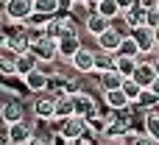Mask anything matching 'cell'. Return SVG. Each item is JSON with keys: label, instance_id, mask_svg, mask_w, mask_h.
Listing matches in <instances>:
<instances>
[{"label": "cell", "instance_id": "cell-1", "mask_svg": "<svg viewBox=\"0 0 159 145\" xmlns=\"http://www.w3.org/2000/svg\"><path fill=\"white\" fill-rule=\"evenodd\" d=\"M28 53L36 59V61H42V64H50V61H56L59 59V42L53 39V36H39V39H34L31 42V48H28Z\"/></svg>", "mask_w": 159, "mask_h": 145}, {"label": "cell", "instance_id": "cell-2", "mask_svg": "<svg viewBox=\"0 0 159 145\" xmlns=\"http://www.w3.org/2000/svg\"><path fill=\"white\" fill-rule=\"evenodd\" d=\"M3 8H6V20H8V22L25 25V22L34 17V0H6Z\"/></svg>", "mask_w": 159, "mask_h": 145}, {"label": "cell", "instance_id": "cell-3", "mask_svg": "<svg viewBox=\"0 0 159 145\" xmlns=\"http://www.w3.org/2000/svg\"><path fill=\"white\" fill-rule=\"evenodd\" d=\"M34 134H36L34 123L31 120H20V123L8 126V145H28L34 140Z\"/></svg>", "mask_w": 159, "mask_h": 145}, {"label": "cell", "instance_id": "cell-4", "mask_svg": "<svg viewBox=\"0 0 159 145\" xmlns=\"http://www.w3.org/2000/svg\"><path fill=\"white\" fill-rule=\"evenodd\" d=\"M64 140H70V143H78V140H84L87 134H89V129H87V120L84 117H67L64 123H61V131H59Z\"/></svg>", "mask_w": 159, "mask_h": 145}, {"label": "cell", "instance_id": "cell-5", "mask_svg": "<svg viewBox=\"0 0 159 145\" xmlns=\"http://www.w3.org/2000/svg\"><path fill=\"white\" fill-rule=\"evenodd\" d=\"M123 39H126V36H123L120 31H115L112 25H109V31H103L101 36H95V42H98V50H103V53H112V56L120 50Z\"/></svg>", "mask_w": 159, "mask_h": 145}, {"label": "cell", "instance_id": "cell-6", "mask_svg": "<svg viewBox=\"0 0 159 145\" xmlns=\"http://www.w3.org/2000/svg\"><path fill=\"white\" fill-rule=\"evenodd\" d=\"M70 64H73L75 73H81V75H92V73H95V50L81 48V50L70 59Z\"/></svg>", "mask_w": 159, "mask_h": 145}, {"label": "cell", "instance_id": "cell-7", "mask_svg": "<svg viewBox=\"0 0 159 145\" xmlns=\"http://www.w3.org/2000/svg\"><path fill=\"white\" fill-rule=\"evenodd\" d=\"M73 103H75V117H84L89 120L92 115H98V103L89 92H75L73 95Z\"/></svg>", "mask_w": 159, "mask_h": 145}, {"label": "cell", "instance_id": "cell-8", "mask_svg": "<svg viewBox=\"0 0 159 145\" xmlns=\"http://www.w3.org/2000/svg\"><path fill=\"white\" fill-rule=\"evenodd\" d=\"M131 39L137 42L140 53H151V50H157V36H154V31H151L148 25L134 28V31H131Z\"/></svg>", "mask_w": 159, "mask_h": 145}, {"label": "cell", "instance_id": "cell-9", "mask_svg": "<svg viewBox=\"0 0 159 145\" xmlns=\"http://www.w3.org/2000/svg\"><path fill=\"white\" fill-rule=\"evenodd\" d=\"M0 117H3L6 126H14V123L25 120V109H22L20 101H6V103L0 106Z\"/></svg>", "mask_w": 159, "mask_h": 145}, {"label": "cell", "instance_id": "cell-10", "mask_svg": "<svg viewBox=\"0 0 159 145\" xmlns=\"http://www.w3.org/2000/svg\"><path fill=\"white\" fill-rule=\"evenodd\" d=\"M131 81H134V84H137L140 89H151V87H154V81H157L154 64H137V70H134Z\"/></svg>", "mask_w": 159, "mask_h": 145}, {"label": "cell", "instance_id": "cell-11", "mask_svg": "<svg viewBox=\"0 0 159 145\" xmlns=\"http://www.w3.org/2000/svg\"><path fill=\"white\" fill-rule=\"evenodd\" d=\"M34 115H36L39 120H53V117H56V98H53V95L36 98V101H34Z\"/></svg>", "mask_w": 159, "mask_h": 145}, {"label": "cell", "instance_id": "cell-12", "mask_svg": "<svg viewBox=\"0 0 159 145\" xmlns=\"http://www.w3.org/2000/svg\"><path fill=\"white\" fill-rule=\"evenodd\" d=\"M22 81H25V87H28L31 92H45V89H48V84H50V75H48L42 67H36V70H34V73H28Z\"/></svg>", "mask_w": 159, "mask_h": 145}, {"label": "cell", "instance_id": "cell-13", "mask_svg": "<svg viewBox=\"0 0 159 145\" xmlns=\"http://www.w3.org/2000/svg\"><path fill=\"white\" fill-rule=\"evenodd\" d=\"M92 75H98V84H101V89L103 92H112V89H123V75L117 73V70H106V73H92Z\"/></svg>", "mask_w": 159, "mask_h": 145}, {"label": "cell", "instance_id": "cell-14", "mask_svg": "<svg viewBox=\"0 0 159 145\" xmlns=\"http://www.w3.org/2000/svg\"><path fill=\"white\" fill-rule=\"evenodd\" d=\"M143 134H148L159 145V106L151 112H143Z\"/></svg>", "mask_w": 159, "mask_h": 145}, {"label": "cell", "instance_id": "cell-15", "mask_svg": "<svg viewBox=\"0 0 159 145\" xmlns=\"http://www.w3.org/2000/svg\"><path fill=\"white\" fill-rule=\"evenodd\" d=\"M84 45H81V36H64V39H59V59H73L78 50H81Z\"/></svg>", "mask_w": 159, "mask_h": 145}, {"label": "cell", "instance_id": "cell-16", "mask_svg": "<svg viewBox=\"0 0 159 145\" xmlns=\"http://www.w3.org/2000/svg\"><path fill=\"white\" fill-rule=\"evenodd\" d=\"M103 103H106L112 112H123V109H129V106H131L123 89H112V92H103Z\"/></svg>", "mask_w": 159, "mask_h": 145}, {"label": "cell", "instance_id": "cell-17", "mask_svg": "<svg viewBox=\"0 0 159 145\" xmlns=\"http://www.w3.org/2000/svg\"><path fill=\"white\" fill-rule=\"evenodd\" d=\"M109 25H112V22H109V20H103L101 14H95V11H92V14L84 20V28H87L92 36H101L103 31H109Z\"/></svg>", "mask_w": 159, "mask_h": 145}, {"label": "cell", "instance_id": "cell-18", "mask_svg": "<svg viewBox=\"0 0 159 145\" xmlns=\"http://www.w3.org/2000/svg\"><path fill=\"white\" fill-rule=\"evenodd\" d=\"M39 67V61L31 56V53H22V56H17V64H14V75H20V78H25L28 73H34Z\"/></svg>", "mask_w": 159, "mask_h": 145}, {"label": "cell", "instance_id": "cell-19", "mask_svg": "<svg viewBox=\"0 0 159 145\" xmlns=\"http://www.w3.org/2000/svg\"><path fill=\"white\" fill-rule=\"evenodd\" d=\"M56 117H59V120L75 117V103H73V95H61V98H56Z\"/></svg>", "mask_w": 159, "mask_h": 145}, {"label": "cell", "instance_id": "cell-20", "mask_svg": "<svg viewBox=\"0 0 159 145\" xmlns=\"http://www.w3.org/2000/svg\"><path fill=\"white\" fill-rule=\"evenodd\" d=\"M137 64H140L137 59H129V56H115V70H117V73H120V75H123L126 81H129L131 75H134Z\"/></svg>", "mask_w": 159, "mask_h": 145}, {"label": "cell", "instance_id": "cell-21", "mask_svg": "<svg viewBox=\"0 0 159 145\" xmlns=\"http://www.w3.org/2000/svg\"><path fill=\"white\" fill-rule=\"evenodd\" d=\"M95 14H101L103 20L115 22V20L120 17V8H117V3H115V0H101V3L95 6Z\"/></svg>", "mask_w": 159, "mask_h": 145}, {"label": "cell", "instance_id": "cell-22", "mask_svg": "<svg viewBox=\"0 0 159 145\" xmlns=\"http://www.w3.org/2000/svg\"><path fill=\"white\" fill-rule=\"evenodd\" d=\"M59 11V0H34V14L36 17H56Z\"/></svg>", "mask_w": 159, "mask_h": 145}, {"label": "cell", "instance_id": "cell-23", "mask_svg": "<svg viewBox=\"0 0 159 145\" xmlns=\"http://www.w3.org/2000/svg\"><path fill=\"white\" fill-rule=\"evenodd\" d=\"M123 20H126V25L134 31V28H140V25H145V11L140 8V6H134V8H129V11H123L120 14Z\"/></svg>", "mask_w": 159, "mask_h": 145}, {"label": "cell", "instance_id": "cell-24", "mask_svg": "<svg viewBox=\"0 0 159 145\" xmlns=\"http://www.w3.org/2000/svg\"><path fill=\"white\" fill-rule=\"evenodd\" d=\"M14 64H17V53H11L6 45H0V73L14 75Z\"/></svg>", "mask_w": 159, "mask_h": 145}, {"label": "cell", "instance_id": "cell-25", "mask_svg": "<svg viewBox=\"0 0 159 145\" xmlns=\"http://www.w3.org/2000/svg\"><path fill=\"white\" fill-rule=\"evenodd\" d=\"M134 106H137L140 112H151V109H157V106H159V98L154 95V92H151V89H143Z\"/></svg>", "mask_w": 159, "mask_h": 145}, {"label": "cell", "instance_id": "cell-26", "mask_svg": "<svg viewBox=\"0 0 159 145\" xmlns=\"http://www.w3.org/2000/svg\"><path fill=\"white\" fill-rule=\"evenodd\" d=\"M106 70H115V56L95 50V73H106Z\"/></svg>", "mask_w": 159, "mask_h": 145}, {"label": "cell", "instance_id": "cell-27", "mask_svg": "<svg viewBox=\"0 0 159 145\" xmlns=\"http://www.w3.org/2000/svg\"><path fill=\"white\" fill-rule=\"evenodd\" d=\"M115 56H129V59H137V56H140V48H137V42H134L131 36H126V39H123V45H120V50H117Z\"/></svg>", "mask_w": 159, "mask_h": 145}, {"label": "cell", "instance_id": "cell-28", "mask_svg": "<svg viewBox=\"0 0 159 145\" xmlns=\"http://www.w3.org/2000/svg\"><path fill=\"white\" fill-rule=\"evenodd\" d=\"M123 92H126V98H129V103H131V106H134V103H137V98H140V92H143V89H140V87H137V84H134V81H131V78H129V81H123Z\"/></svg>", "mask_w": 159, "mask_h": 145}, {"label": "cell", "instance_id": "cell-29", "mask_svg": "<svg viewBox=\"0 0 159 145\" xmlns=\"http://www.w3.org/2000/svg\"><path fill=\"white\" fill-rule=\"evenodd\" d=\"M145 25H148L151 31H157V28H159V8H154V11H145Z\"/></svg>", "mask_w": 159, "mask_h": 145}, {"label": "cell", "instance_id": "cell-30", "mask_svg": "<svg viewBox=\"0 0 159 145\" xmlns=\"http://www.w3.org/2000/svg\"><path fill=\"white\" fill-rule=\"evenodd\" d=\"M50 137H53L50 131H42V134H34V140H31L28 145H50Z\"/></svg>", "mask_w": 159, "mask_h": 145}, {"label": "cell", "instance_id": "cell-31", "mask_svg": "<svg viewBox=\"0 0 159 145\" xmlns=\"http://www.w3.org/2000/svg\"><path fill=\"white\" fill-rule=\"evenodd\" d=\"M115 3H117V8H120V14H123V11H129V8H134V6H137L140 0H115Z\"/></svg>", "mask_w": 159, "mask_h": 145}, {"label": "cell", "instance_id": "cell-32", "mask_svg": "<svg viewBox=\"0 0 159 145\" xmlns=\"http://www.w3.org/2000/svg\"><path fill=\"white\" fill-rule=\"evenodd\" d=\"M137 6H140L143 11H154V8H157V6H159V0H140Z\"/></svg>", "mask_w": 159, "mask_h": 145}, {"label": "cell", "instance_id": "cell-33", "mask_svg": "<svg viewBox=\"0 0 159 145\" xmlns=\"http://www.w3.org/2000/svg\"><path fill=\"white\" fill-rule=\"evenodd\" d=\"M134 145H157V140H151L148 134H137V140H134Z\"/></svg>", "mask_w": 159, "mask_h": 145}, {"label": "cell", "instance_id": "cell-34", "mask_svg": "<svg viewBox=\"0 0 159 145\" xmlns=\"http://www.w3.org/2000/svg\"><path fill=\"white\" fill-rule=\"evenodd\" d=\"M50 145H73V143H70V140H64L61 134H53V137H50Z\"/></svg>", "mask_w": 159, "mask_h": 145}, {"label": "cell", "instance_id": "cell-35", "mask_svg": "<svg viewBox=\"0 0 159 145\" xmlns=\"http://www.w3.org/2000/svg\"><path fill=\"white\" fill-rule=\"evenodd\" d=\"M6 143H8V126L6 129L0 126V145H6Z\"/></svg>", "mask_w": 159, "mask_h": 145}, {"label": "cell", "instance_id": "cell-36", "mask_svg": "<svg viewBox=\"0 0 159 145\" xmlns=\"http://www.w3.org/2000/svg\"><path fill=\"white\" fill-rule=\"evenodd\" d=\"M59 8H73V0H59Z\"/></svg>", "mask_w": 159, "mask_h": 145}, {"label": "cell", "instance_id": "cell-37", "mask_svg": "<svg viewBox=\"0 0 159 145\" xmlns=\"http://www.w3.org/2000/svg\"><path fill=\"white\" fill-rule=\"evenodd\" d=\"M103 145H123V143H120L117 137H112V140H103Z\"/></svg>", "mask_w": 159, "mask_h": 145}, {"label": "cell", "instance_id": "cell-38", "mask_svg": "<svg viewBox=\"0 0 159 145\" xmlns=\"http://www.w3.org/2000/svg\"><path fill=\"white\" fill-rule=\"evenodd\" d=\"M151 92H154V95H157V98H159V78H157V81H154V87H151Z\"/></svg>", "mask_w": 159, "mask_h": 145}, {"label": "cell", "instance_id": "cell-39", "mask_svg": "<svg viewBox=\"0 0 159 145\" xmlns=\"http://www.w3.org/2000/svg\"><path fill=\"white\" fill-rule=\"evenodd\" d=\"M75 145H101V143H89V140L84 137V140H78V143H75Z\"/></svg>", "mask_w": 159, "mask_h": 145}, {"label": "cell", "instance_id": "cell-40", "mask_svg": "<svg viewBox=\"0 0 159 145\" xmlns=\"http://www.w3.org/2000/svg\"><path fill=\"white\" fill-rule=\"evenodd\" d=\"M3 20H6V8H3V3H0V25H3Z\"/></svg>", "mask_w": 159, "mask_h": 145}, {"label": "cell", "instance_id": "cell-41", "mask_svg": "<svg viewBox=\"0 0 159 145\" xmlns=\"http://www.w3.org/2000/svg\"><path fill=\"white\" fill-rule=\"evenodd\" d=\"M154 73H157V78H159V59L154 61Z\"/></svg>", "mask_w": 159, "mask_h": 145}, {"label": "cell", "instance_id": "cell-42", "mask_svg": "<svg viewBox=\"0 0 159 145\" xmlns=\"http://www.w3.org/2000/svg\"><path fill=\"white\" fill-rule=\"evenodd\" d=\"M154 36H157V48H159V28H157V31H154Z\"/></svg>", "mask_w": 159, "mask_h": 145}, {"label": "cell", "instance_id": "cell-43", "mask_svg": "<svg viewBox=\"0 0 159 145\" xmlns=\"http://www.w3.org/2000/svg\"><path fill=\"white\" fill-rule=\"evenodd\" d=\"M0 3H6V0H0Z\"/></svg>", "mask_w": 159, "mask_h": 145}, {"label": "cell", "instance_id": "cell-44", "mask_svg": "<svg viewBox=\"0 0 159 145\" xmlns=\"http://www.w3.org/2000/svg\"><path fill=\"white\" fill-rule=\"evenodd\" d=\"M157 8H159V6H157Z\"/></svg>", "mask_w": 159, "mask_h": 145}]
</instances>
